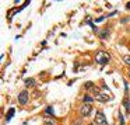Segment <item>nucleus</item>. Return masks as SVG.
<instances>
[{
	"label": "nucleus",
	"instance_id": "obj_1",
	"mask_svg": "<svg viewBox=\"0 0 130 125\" xmlns=\"http://www.w3.org/2000/svg\"><path fill=\"white\" fill-rule=\"evenodd\" d=\"M94 124L95 125H108V121H106V118H105L102 111H96L95 118H94Z\"/></svg>",
	"mask_w": 130,
	"mask_h": 125
},
{
	"label": "nucleus",
	"instance_id": "obj_2",
	"mask_svg": "<svg viewBox=\"0 0 130 125\" xmlns=\"http://www.w3.org/2000/svg\"><path fill=\"white\" fill-rule=\"evenodd\" d=\"M96 59V63H99V65H105V63H108V60H109V55L105 54V52H98L95 56Z\"/></svg>",
	"mask_w": 130,
	"mask_h": 125
},
{
	"label": "nucleus",
	"instance_id": "obj_3",
	"mask_svg": "<svg viewBox=\"0 0 130 125\" xmlns=\"http://www.w3.org/2000/svg\"><path fill=\"white\" fill-rule=\"evenodd\" d=\"M91 111H92V108H91L90 104H84L81 108H80V114H81L83 117H88L91 114Z\"/></svg>",
	"mask_w": 130,
	"mask_h": 125
},
{
	"label": "nucleus",
	"instance_id": "obj_4",
	"mask_svg": "<svg viewBox=\"0 0 130 125\" xmlns=\"http://www.w3.org/2000/svg\"><path fill=\"white\" fill-rule=\"evenodd\" d=\"M27 101H28V91H21L20 93V96H18V103H20V104H27Z\"/></svg>",
	"mask_w": 130,
	"mask_h": 125
},
{
	"label": "nucleus",
	"instance_id": "obj_5",
	"mask_svg": "<svg viewBox=\"0 0 130 125\" xmlns=\"http://www.w3.org/2000/svg\"><path fill=\"white\" fill-rule=\"evenodd\" d=\"M96 100H98L99 103H108V100H109V98H108V96H105V94H101V93H99L98 96H96Z\"/></svg>",
	"mask_w": 130,
	"mask_h": 125
},
{
	"label": "nucleus",
	"instance_id": "obj_6",
	"mask_svg": "<svg viewBox=\"0 0 130 125\" xmlns=\"http://www.w3.org/2000/svg\"><path fill=\"white\" fill-rule=\"evenodd\" d=\"M14 112H15V110H14V108H10L9 114L6 115V121H10V119L13 118V115H14Z\"/></svg>",
	"mask_w": 130,
	"mask_h": 125
},
{
	"label": "nucleus",
	"instance_id": "obj_7",
	"mask_svg": "<svg viewBox=\"0 0 130 125\" xmlns=\"http://www.w3.org/2000/svg\"><path fill=\"white\" fill-rule=\"evenodd\" d=\"M83 101H84V104H90V103H92V101H94V98H92L91 96H84Z\"/></svg>",
	"mask_w": 130,
	"mask_h": 125
},
{
	"label": "nucleus",
	"instance_id": "obj_8",
	"mask_svg": "<svg viewBox=\"0 0 130 125\" xmlns=\"http://www.w3.org/2000/svg\"><path fill=\"white\" fill-rule=\"evenodd\" d=\"M99 35H101L102 38H108L109 37V31H108V30H102V31H99Z\"/></svg>",
	"mask_w": 130,
	"mask_h": 125
},
{
	"label": "nucleus",
	"instance_id": "obj_9",
	"mask_svg": "<svg viewBox=\"0 0 130 125\" xmlns=\"http://www.w3.org/2000/svg\"><path fill=\"white\" fill-rule=\"evenodd\" d=\"M35 84V80L34 79H27L25 80V86H28V87H29V86H34Z\"/></svg>",
	"mask_w": 130,
	"mask_h": 125
},
{
	"label": "nucleus",
	"instance_id": "obj_10",
	"mask_svg": "<svg viewBox=\"0 0 130 125\" xmlns=\"http://www.w3.org/2000/svg\"><path fill=\"white\" fill-rule=\"evenodd\" d=\"M123 60H124V63H126V65L130 66V55H123Z\"/></svg>",
	"mask_w": 130,
	"mask_h": 125
},
{
	"label": "nucleus",
	"instance_id": "obj_11",
	"mask_svg": "<svg viewBox=\"0 0 130 125\" xmlns=\"http://www.w3.org/2000/svg\"><path fill=\"white\" fill-rule=\"evenodd\" d=\"M84 87L87 89V90H91V89L94 87V83H92V82H87V83H85V86H84Z\"/></svg>",
	"mask_w": 130,
	"mask_h": 125
},
{
	"label": "nucleus",
	"instance_id": "obj_12",
	"mask_svg": "<svg viewBox=\"0 0 130 125\" xmlns=\"http://www.w3.org/2000/svg\"><path fill=\"white\" fill-rule=\"evenodd\" d=\"M124 107L127 108V112H130V103H129V100H124Z\"/></svg>",
	"mask_w": 130,
	"mask_h": 125
},
{
	"label": "nucleus",
	"instance_id": "obj_13",
	"mask_svg": "<svg viewBox=\"0 0 130 125\" xmlns=\"http://www.w3.org/2000/svg\"><path fill=\"white\" fill-rule=\"evenodd\" d=\"M46 114H51V115H53V108H52V107H48V108H46Z\"/></svg>",
	"mask_w": 130,
	"mask_h": 125
},
{
	"label": "nucleus",
	"instance_id": "obj_14",
	"mask_svg": "<svg viewBox=\"0 0 130 125\" xmlns=\"http://www.w3.org/2000/svg\"><path fill=\"white\" fill-rule=\"evenodd\" d=\"M119 118H120V124L124 125V121H123V115H122V112H119Z\"/></svg>",
	"mask_w": 130,
	"mask_h": 125
},
{
	"label": "nucleus",
	"instance_id": "obj_15",
	"mask_svg": "<svg viewBox=\"0 0 130 125\" xmlns=\"http://www.w3.org/2000/svg\"><path fill=\"white\" fill-rule=\"evenodd\" d=\"M45 125H55V124H53V121H49V119H46V121H45Z\"/></svg>",
	"mask_w": 130,
	"mask_h": 125
},
{
	"label": "nucleus",
	"instance_id": "obj_16",
	"mask_svg": "<svg viewBox=\"0 0 130 125\" xmlns=\"http://www.w3.org/2000/svg\"><path fill=\"white\" fill-rule=\"evenodd\" d=\"M102 21H104V17H99V18L95 20V23H102Z\"/></svg>",
	"mask_w": 130,
	"mask_h": 125
},
{
	"label": "nucleus",
	"instance_id": "obj_17",
	"mask_svg": "<svg viewBox=\"0 0 130 125\" xmlns=\"http://www.w3.org/2000/svg\"><path fill=\"white\" fill-rule=\"evenodd\" d=\"M126 9H127V10H130V2H129V3L126 4Z\"/></svg>",
	"mask_w": 130,
	"mask_h": 125
},
{
	"label": "nucleus",
	"instance_id": "obj_18",
	"mask_svg": "<svg viewBox=\"0 0 130 125\" xmlns=\"http://www.w3.org/2000/svg\"><path fill=\"white\" fill-rule=\"evenodd\" d=\"M129 76H130V70H129Z\"/></svg>",
	"mask_w": 130,
	"mask_h": 125
}]
</instances>
